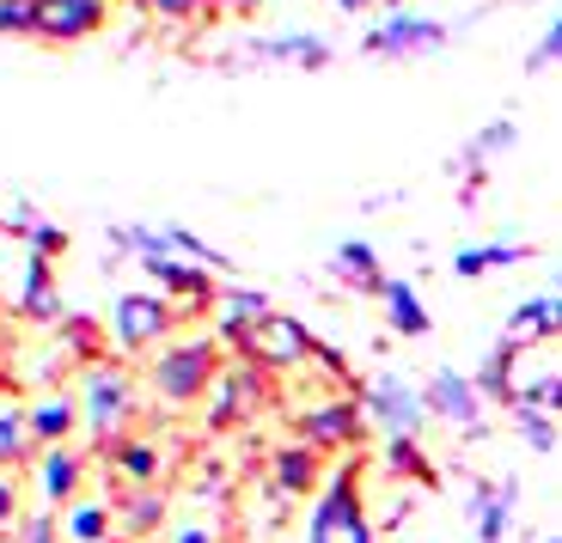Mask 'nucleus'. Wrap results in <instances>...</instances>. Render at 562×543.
I'll return each instance as SVG.
<instances>
[{
    "mask_svg": "<svg viewBox=\"0 0 562 543\" xmlns=\"http://www.w3.org/2000/svg\"><path fill=\"white\" fill-rule=\"evenodd\" d=\"M226 366V349L214 342V330H196V336H171L166 349L147 361V385L166 409H190L209 397V385L221 378Z\"/></svg>",
    "mask_w": 562,
    "mask_h": 543,
    "instance_id": "obj_1",
    "label": "nucleus"
},
{
    "mask_svg": "<svg viewBox=\"0 0 562 543\" xmlns=\"http://www.w3.org/2000/svg\"><path fill=\"white\" fill-rule=\"evenodd\" d=\"M135 416H140L135 373H128L123 361L86 366V378H80V433L92 440V452H104L111 440L135 433Z\"/></svg>",
    "mask_w": 562,
    "mask_h": 543,
    "instance_id": "obj_2",
    "label": "nucleus"
},
{
    "mask_svg": "<svg viewBox=\"0 0 562 543\" xmlns=\"http://www.w3.org/2000/svg\"><path fill=\"white\" fill-rule=\"evenodd\" d=\"M306 543H380V525L361 501V459H342L312 495Z\"/></svg>",
    "mask_w": 562,
    "mask_h": 543,
    "instance_id": "obj_3",
    "label": "nucleus"
},
{
    "mask_svg": "<svg viewBox=\"0 0 562 543\" xmlns=\"http://www.w3.org/2000/svg\"><path fill=\"white\" fill-rule=\"evenodd\" d=\"M276 404V378L263 366H245V361H226L221 378L209 385L202 397V428L209 433H233V428H251L263 409Z\"/></svg>",
    "mask_w": 562,
    "mask_h": 543,
    "instance_id": "obj_4",
    "label": "nucleus"
},
{
    "mask_svg": "<svg viewBox=\"0 0 562 543\" xmlns=\"http://www.w3.org/2000/svg\"><path fill=\"white\" fill-rule=\"evenodd\" d=\"M178 324H183V312L166 293H116L104 330H111V349H123V354H159L178 336Z\"/></svg>",
    "mask_w": 562,
    "mask_h": 543,
    "instance_id": "obj_5",
    "label": "nucleus"
},
{
    "mask_svg": "<svg viewBox=\"0 0 562 543\" xmlns=\"http://www.w3.org/2000/svg\"><path fill=\"white\" fill-rule=\"evenodd\" d=\"M367 409H361V391H337V397H318L294 416V440H306L312 452H361L367 446Z\"/></svg>",
    "mask_w": 562,
    "mask_h": 543,
    "instance_id": "obj_6",
    "label": "nucleus"
},
{
    "mask_svg": "<svg viewBox=\"0 0 562 543\" xmlns=\"http://www.w3.org/2000/svg\"><path fill=\"white\" fill-rule=\"evenodd\" d=\"M312 349H318V336H312L306 324L288 318V312H269V318L257 324L251 336H245L239 349H233V361L263 366L269 378H281V373H300V366H312Z\"/></svg>",
    "mask_w": 562,
    "mask_h": 543,
    "instance_id": "obj_7",
    "label": "nucleus"
},
{
    "mask_svg": "<svg viewBox=\"0 0 562 543\" xmlns=\"http://www.w3.org/2000/svg\"><path fill=\"white\" fill-rule=\"evenodd\" d=\"M361 409H367V421H373L385 440H422V428H428L422 385H409V378H397V373L367 378V385H361Z\"/></svg>",
    "mask_w": 562,
    "mask_h": 543,
    "instance_id": "obj_8",
    "label": "nucleus"
},
{
    "mask_svg": "<svg viewBox=\"0 0 562 543\" xmlns=\"http://www.w3.org/2000/svg\"><path fill=\"white\" fill-rule=\"evenodd\" d=\"M422 404H428V416L447 421L452 433H464V440H483V428H490V416H483V391L477 378H464L459 366H435L428 373V385H422Z\"/></svg>",
    "mask_w": 562,
    "mask_h": 543,
    "instance_id": "obj_9",
    "label": "nucleus"
},
{
    "mask_svg": "<svg viewBox=\"0 0 562 543\" xmlns=\"http://www.w3.org/2000/svg\"><path fill=\"white\" fill-rule=\"evenodd\" d=\"M99 459H104V471H111L116 488H159L171 471L166 440H154V433H123V440H111Z\"/></svg>",
    "mask_w": 562,
    "mask_h": 543,
    "instance_id": "obj_10",
    "label": "nucleus"
},
{
    "mask_svg": "<svg viewBox=\"0 0 562 543\" xmlns=\"http://www.w3.org/2000/svg\"><path fill=\"white\" fill-rule=\"evenodd\" d=\"M31 476H37V501L43 507H74L86 495V476H92V459H86L80 446H43L37 464H31Z\"/></svg>",
    "mask_w": 562,
    "mask_h": 543,
    "instance_id": "obj_11",
    "label": "nucleus"
},
{
    "mask_svg": "<svg viewBox=\"0 0 562 543\" xmlns=\"http://www.w3.org/2000/svg\"><path fill=\"white\" fill-rule=\"evenodd\" d=\"M263 464H269V483H276L281 501H312V495L324 488V476H330L324 452H312L306 440H281Z\"/></svg>",
    "mask_w": 562,
    "mask_h": 543,
    "instance_id": "obj_12",
    "label": "nucleus"
},
{
    "mask_svg": "<svg viewBox=\"0 0 562 543\" xmlns=\"http://www.w3.org/2000/svg\"><path fill=\"white\" fill-rule=\"evenodd\" d=\"M447 43V25L440 19H416V13H392L385 25H373L361 37L367 56H428V49H440Z\"/></svg>",
    "mask_w": 562,
    "mask_h": 543,
    "instance_id": "obj_13",
    "label": "nucleus"
},
{
    "mask_svg": "<svg viewBox=\"0 0 562 543\" xmlns=\"http://www.w3.org/2000/svg\"><path fill=\"white\" fill-rule=\"evenodd\" d=\"M111 0H37V37L43 43H86L104 31Z\"/></svg>",
    "mask_w": 562,
    "mask_h": 543,
    "instance_id": "obj_14",
    "label": "nucleus"
},
{
    "mask_svg": "<svg viewBox=\"0 0 562 543\" xmlns=\"http://www.w3.org/2000/svg\"><path fill=\"white\" fill-rule=\"evenodd\" d=\"M269 312H276V306H269V293H257V287H221V299H214V342L233 354L245 336L269 318Z\"/></svg>",
    "mask_w": 562,
    "mask_h": 543,
    "instance_id": "obj_15",
    "label": "nucleus"
},
{
    "mask_svg": "<svg viewBox=\"0 0 562 543\" xmlns=\"http://www.w3.org/2000/svg\"><path fill=\"white\" fill-rule=\"evenodd\" d=\"M19 324H61V287H56V257H25V281L13 299Z\"/></svg>",
    "mask_w": 562,
    "mask_h": 543,
    "instance_id": "obj_16",
    "label": "nucleus"
},
{
    "mask_svg": "<svg viewBox=\"0 0 562 543\" xmlns=\"http://www.w3.org/2000/svg\"><path fill=\"white\" fill-rule=\"evenodd\" d=\"M25 416H31L37 452L43 446H74V433H80V391H43Z\"/></svg>",
    "mask_w": 562,
    "mask_h": 543,
    "instance_id": "obj_17",
    "label": "nucleus"
},
{
    "mask_svg": "<svg viewBox=\"0 0 562 543\" xmlns=\"http://www.w3.org/2000/svg\"><path fill=\"white\" fill-rule=\"evenodd\" d=\"M514 501H520V483H477L471 488V507L464 513L477 519V543H502L514 531Z\"/></svg>",
    "mask_w": 562,
    "mask_h": 543,
    "instance_id": "obj_18",
    "label": "nucleus"
},
{
    "mask_svg": "<svg viewBox=\"0 0 562 543\" xmlns=\"http://www.w3.org/2000/svg\"><path fill=\"white\" fill-rule=\"evenodd\" d=\"M116 531H123L128 543H147V538H159L166 531V495L159 488H116Z\"/></svg>",
    "mask_w": 562,
    "mask_h": 543,
    "instance_id": "obj_19",
    "label": "nucleus"
},
{
    "mask_svg": "<svg viewBox=\"0 0 562 543\" xmlns=\"http://www.w3.org/2000/svg\"><path fill=\"white\" fill-rule=\"evenodd\" d=\"M330 275L342 281V287H355V293H367V299H380L385 293V269H380V251L367 245V238H342L337 245V257H330Z\"/></svg>",
    "mask_w": 562,
    "mask_h": 543,
    "instance_id": "obj_20",
    "label": "nucleus"
},
{
    "mask_svg": "<svg viewBox=\"0 0 562 543\" xmlns=\"http://www.w3.org/2000/svg\"><path fill=\"white\" fill-rule=\"evenodd\" d=\"M380 306H385V324H392V336H404V342H422V336L435 330V318H428V306H422V293L409 287V281H385L380 293Z\"/></svg>",
    "mask_w": 562,
    "mask_h": 543,
    "instance_id": "obj_21",
    "label": "nucleus"
},
{
    "mask_svg": "<svg viewBox=\"0 0 562 543\" xmlns=\"http://www.w3.org/2000/svg\"><path fill=\"white\" fill-rule=\"evenodd\" d=\"M514 361H520V342H495L490 354H483V366H477V391H483V404L490 409H507L514 397H520V385H514Z\"/></svg>",
    "mask_w": 562,
    "mask_h": 543,
    "instance_id": "obj_22",
    "label": "nucleus"
},
{
    "mask_svg": "<svg viewBox=\"0 0 562 543\" xmlns=\"http://www.w3.org/2000/svg\"><path fill=\"white\" fill-rule=\"evenodd\" d=\"M61 531L68 543H111L116 538V507L99 495H80L74 507H61Z\"/></svg>",
    "mask_w": 562,
    "mask_h": 543,
    "instance_id": "obj_23",
    "label": "nucleus"
},
{
    "mask_svg": "<svg viewBox=\"0 0 562 543\" xmlns=\"http://www.w3.org/2000/svg\"><path fill=\"white\" fill-rule=\"evenodd\" d=\"M25 464H37L31 416L13 404V397H0V471H25Z\"/></svg>",
    "mask_w": 562,
    "mask_h": 543,
    "instance_id": "obj_24",
    "label": "nucleus"
},
{
    "mask_svg": "<svg viewBox=\"0 0 562 543\" xmlns=\"http://www.w3.org/2000/svg\"><path fill=\"white\" fill-rule=\"evenodd\" d=\"M526 257H532V245H471V251L452 257V275H459V281H483V275H495V269L526 263Z\"/></svg>",
    "mask_w": 562,
    "mask_h": 543,
    "instance_id": "obj_25",
    "label": "nucleus"
},
{
    "mask_svg": "<svg viewBox=\"0 0 562 543\" xmlns=\"http://www.w3.org/2000/svg\"><path fill=\"white\" fill-rule=\"evenodd\" d=\"M251 56H263V61H300V68H324V61H330V43H324V37H306V31H288V37L251 43Z\"/></svg>",
    "mask_w": 562,
    "mask_h": 543,
    "instance_id": "obj_26",
    "label": "nucleus"
},
{
    "mask_svg": "<svg viewBox=\"0 0 562 543\" xmlns=\"http://www.w3.org/2000/svg\"><path fill=\"white\" fill-rule=\"evenodd\" d=\"M61 349H68V361H80V366H99V361H111V330H104L99 318H61Z\"/></svg>",
    "mask_w": 562,
    "mask_h": 543,
    "instance_id": "obj_27",
    "label": "nucleus"
},
{
    "mask_svg": "<svg viewBox=\"0 0 562 543\" xmlns=\"http://www.w3.org/2000/svg\"><path fill=\"white\" fill-rule=\"evenodd\" d=\"M507 421H514V433H520L532 452H557V416H550V409L514 397V404H507Z\"/></svg>",
    "mask_w": 562,
    "mask_h": 543,
    "instance_id": "obj_28",
    "label": "nucleus"
},
{
    "mask_svg": "<svg viewBox=\"0 0 562 543\" xmlns=\"http://www.w3.org/2000/svg\"><path fill=\"white\" fill-rule=\"evenodd\" d=\"M507 342H550V293L544 299H520V306L507 312Z\"/></svg>",
    "mask_w": 562,
    "mask_h": 543,
    "instance_id": "obj_29",
    "label": "nucleus"
},
{
    "mask_svg": "<svg viewBox=\"0 0 562 543\" xmlns=\"http://www.w3.org/2000/svg\"><path fill=\"white\" fill-rule=\"evenodd\" d=\"M385 471L392 476H416L422 488H435V464H428V452H422V440H385Z\"/></svg>",
    "mask_w": 562,
    "mask_h": 543,
    "instance_id": "obj_30",
    "label": "nucleus"
},
{
    "mask_svg": "<svg viewBox=\"0 0 562 543\" xmlns=\"http://www.w3.org/2000/svg\"><path fill=\"white\" fill-rule=\"evenodd\" d=\"M514 140H520V128L507 123V116H502V123H490L477 140H471V147H464V171H483V159L502 154V147H514Z\"/></svg>",
    "mask_w": 562,
    "mask_h": 543,
    "instance_id": "obj_31",
    "label": "nucleus"
},
{
    "mask_svg": "<svg viewBox=\"0 0 562 543\" xmlns=\"http://www.w3.org/2000/svg\"><path fill=\"white\" fill-rule=\"evenodd\" d=\"M13 538H19V543H68V531H61V513H56V507H31V513L19 519Z\"/></svg>",
    "mask_w": 562,
    "mask_h": 543,
    "instance_id": "obj_32",
    "label": "nucleus"
},
{
    "mask_svg": "<svg viewBox=\"0 0 562 543\" xmlns=\"http://www.w3.org/2000/svg\"><path fill=\"white\" fill-rule=\"evenodd\" d=\"M25 495H19V471H0V538H13L19 519H25Z\"/></svg>",
    "mask_w": 562,
    "mask_h": 543,
    "instance_id": "obj_33",
    "label": "nucleus"
},
{
    "mask_svg": "<svg viewBox=\"0 0 562 543\" xmlns=\"http://www.w3.org/2000/svg\"><path fill=\"white\" fill-rule=\"evenodd\" d=\"M0 37H37V0H0Z\"/></svg>",
    "mask_w": 562,
    "mask_h": 543,
    "instance_id": "obj_34",
    "label": "nucleus"
},
{
    "mask_svg": "<svg viewBox=\"0 0 562 543\" xmlns=\"http://www.w3.org/2000/svg\"><path fill=\"white\" fill-rule=\"evenodd\" d=\"M209 7H214V0H147V13L166 19V25H196Z\"/></svg>",
    "mask_w": 562,
    "mask_h": 543,
    "instance_id": "obj_35",
    "label": "nucleus"
},
{
    "mask_svg": "<svg viewBox=\"0 0 562 543\" xmlns=\"http://www.w3.org/2000/svg\"><path fill=\"white\" fill-rule=\"evenodd\" d=\"M25 245L37 257H61L68 251V233H61V226H43V220H25Z\"/></svg>",
    "mask_w": 562,
    "mask_h": 543,
    "instance_id": "obj_36",
    "label": "nucleus"
},
{
    "mask_svg": "<svg viewBox=\"0 0 562 543\" xmlns=\"http://www.w3.org/2000/svg\"><path fill=\"white\" fill-rule=\"evenodd\" d=\"M562 56V7H557V19H550V31H544V37H538V49H532V56H526V68H550V61H557Z\"/></svg>",
    "mask_w": 562,
    "mask_h": 543,
    "instance_id": "obj_37",
    "label": "nucleus"
},
{
    "mask_svg": "<svg viewBox=\"0 0 562 543\" xmlns=\"http://www.w3.org/2000/svg\"><path fill=\"white\" fill-rule=\"evenodd\" d=\"M171 543H221V531L196 525V519H183V525H171Z\"/></svg>",
    "mask_w": 562,
    "mask_h": 543,
    "instance_id": "obj_38",
    "label": "nucleus"
},
{
    "mask_svg": "<svg viewBox=\"0 0 562 543\" xmlns=\"http://www.w3.org/2000/svg\"><path fill=\"white\" fill-rule=\"evenodd\" d=\"M550 342H562V293H550Z\"/></svg>",
    "mask_w": 562,
    "mask_h": 543,
    "instance_id": "obj_39",
    "label": "nucleus"
},
{
    "mask_svg": "<svg viewBox=\"0 0 562 543\" xmlns=\"http://www.w3.org/2000/svg\"><path fill=\"white\" fill-rule=\"evenodd\" d=\"M0 354H7V342H0ZM13 391H19V378L7 373V366H0V397H13Z\"/></svg>",
    "mask_w": 562,
    "mask_h": 543,
    "instance_id": "obj_40",
    "label": "nucleus"
},
{
    "mask_svg": "<svg viewBox=\"0 0 562 543\" xmlns=\"http://www.w3.org/2000/svg\"><path fill=\"white\" fill-rule=\"evenodd\" d=\"M342 13H367V7H380V0H337Z\"/></svg>",
    "mask_w": 562,
    "mask_h": 543,
    "instance_id": "obj_41",
    "label": "nucleus"
},
{
    "mask_svg": "<svg viewBox=\"0 0 562 543\" xmlns=\"http://www.w3.org/2000/svg\"><path fill=\"white\" fill-rule=\"evenodd\" d=\"M385 7H392V13H404V7H409V0H385Z\"/></svg>",
    "mask_w": 562,
    "mask_h": 543,
    "instance_id": "obj_42",
    "label": "nucleus"
},
{
    "mask_svg": "<svg viewBox=\"0 0 562 543\" xmlns=\"http://www.w3.org/2000/svg\"><path fill=\"white\" fill-rule=\"evenodd\" d=\"M544 543H562V538H544Z\"/></svg>",
    "mask_w": 562,
    "mask_h": 543,
    "instance_id": "obj_43",
    "label": "nucleus"
},
{
    "mask_svg": "<svg viewBox=\"0 0 562 543\" xmlns=\"http://www.w3.org/2000/svg\"><path fill=\"white\" fill-rule=\"evenodd\" d=\"M557 293H562V281H557Z\"/></svg>",
    "mask_w": 562,
    "mask_h": 543,
    "instance_id": "obj_44",
    "label": "nucleus"
}]
</instances>
